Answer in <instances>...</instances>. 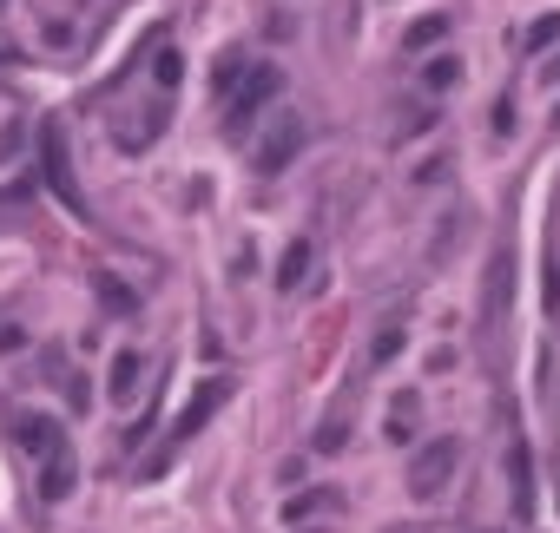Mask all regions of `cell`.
Returning <instances> with one entry per match:
<instances>
[{
    "label": "cell",
    "instance_id": "obj_1",
    "mask_svg": "<svg viewBox=\"0 0 560 533\" xmlns=\"http://www.w3.org/2000/svg\"><path fill=\"white\" fill-rule=\"evenodd\" d=\"M277 93H284V73H277L271 60H251L231 86H224V132L244 139V132L264 119V106H277Z\"/></svg>",
    "mask_w": 560,
    "mask_h": 533
},
{
    "label": "cell",
    "instance_id": "obj_2",
    "mask_svg": "<svg viewBox=\"0 0 560 533\" xmlns=\"http://www.w3.org/2000/svg\"><path fill=\"white\" fill-rule=\"evenodd\" d=\"M224 402H231V376H211V382H198V389H192V402L178 408V422H172V441H165L159 455L145 461V474H165V461H172V448H178V441H192V435H198V428L211 422V415H218Z\"/></svg>",
    "mask_w": 560,
    "mask_h": 533
},
{
    "label": "cell",
    "instance_id": "obj_3",
    "mask_svg": "<svg viewBox=\"0 0 560 533\" xmlns=\"http://www.w3.org/2000/svg\"><path fill=\"white\" fill-rule=\"evenodd\" d=\"M40 178H47V191L73 211V218H93L86 211V191H80V178H73V158H66V132H60V119H47L40 126Z\"/></svg>",
    "mask_w": 560,
    "mask_h": 533
},
{
    "label": "cell",
    "instance_id": "obj_4",
    "mask_svg": "<svg viewBox=\"0 0 560 533\" xmlns=\"http://www.w3.org/2000/svg\"><path fill=\"white\" fill-rule=\"evenodd\" d=\"M455 468H462V441L455 435L422 441L416 455H409V494H416V501H435V494L455 481Z\"/></svg>",
    "mask_w": 560,
    "mask_h": 533
},
{
    "label": "cell",
    "instance_id": "obj_5",
    "mask_svg": "<svg viewBox=\"0 0 560 533\" xmlns=\"http://www.w3.org/2000/svg\"><path fill=\"white\" fill-rule=\"evenodd\" d=\"M508 303H514V244L501 237L495 251H488V270H481V336L501 330Z\"/></svg>",
    "mask_w": 560,
    "mask_h": 533
},
{
    "label": "cell",
    "instance_id": "obj_6",
    "mask_svg": "<svg viewBox=\"0 0 560 533\" xmlns=\"http://www.w3.org/2000/svg\"><path fill=\"white\" fill-rule=\"evenodd\" d=\"M297 152H304V119H297V112H277V119H271V132L257 139L251 165H257V178H277Z\"/></svg>",
    "mask_w": 560,
    "mask_h": 533
},
{
    "label": "cell",
    "instance_id": "obj_7",
    "mask_svg": "<svg viewBox=\"0 0 560 533\" xmlns=\"http://www.w3.org/2000/svg\"><path fill=\"white\" fill-rule=\"evenodd\" d=\"M508 487H514V514L534 520V455H528V441H521V435L508 441Z\"/></svg>",
    "mask_w": 560,
    "mask_h": 533
},
{
    "label": "cell",
    "instance_id": "obj_8",
    "mask_svg": "<svg viewBox=\"0 0 560 533\" xmlns=\"http://www.w3.org/2000/svg\"><path fill=\"white\" fill-rule=\"evenodd\" d=\"M14 435H20V448H27L33 461H47V455H60V448H66V435H60V422H53V415H20Z\"/></svg>",
    "mask_w": 560,
    "mask_h": 533
},
{
    "label": "cell",
    "instance_id": "obj_9",
    "mask_svg": "<svg viewBox=\"0 0 560 533\" xmlns=\"http://www.w3.org/2000/svg\"><path fill=\"white\" fill-rule=\"evenodd\" d=\"M73 481H80V468H73V448H60V455L40 461V501H66V494H73Z\"/></svg>",
    "mask_w": 560,
    "mask_h": 533
},
{
    "label": "cell",
    "instance_id": "obj_10",
    "mask_svg": "<svg viewBox=\"0 0 560 533\" xmlns=\"http://www.w3.org/2000/svg\"><path fill=\"white\" fill-rule=\"evenodd\" d=\"M139 376H145L139 349H119V356H112V376H106V395L112 402H132V395H139Z\"/></svg>",
    "mask_w": 560,
    "mask_h": 533
},
{
    "label": "cell",
    "instance_id": "obj_11",
    "mask_svg": "<svg viewBox=\"0 0 560 533\" xmlns=\"http://www.w3.org/2000/svg\"><path fill=\"white\" fill-rule=\"evenodd\" d=\"M448 27H455L448 14H422V20H409V27H402V53H429Z\"/></svg>",
    "mask_w": 560,
    "mask_h": 533
},
{
    "label": "cell",
    "instance_id": "obj_12",
    "mask_svg": "<svg viewBox=\"0 0 560 533\" xmlns=\"http://www.w3.org/2000/svg\"><path fill=\"white\" fill-rule=\"evenodd\" d=\"M422 86H429V93L462 86V60H455V53H429V66H422Z\"/></svg>",
    "mask_w": 560,
    "mask_h": 533
},
{
    "label": "cell",
    "instance_id": "obj_13",
    "mask_svg": "<svg viewBox=\"0 0 560 533\" xmlns=\"http://www.w3.org/2000/svg\"><path fill=\"white\" fill-rule=\"evenodd\" d=\"M304 270H310V244L297 237V244L284 251V264H277V290H297V283H304Z\"/></svg>",
    "mask_w": 560,
    "mask_h": 533
},
{
    "label": "cell",
    "instance_id": "obj_14",
    "mask_svg": "<svg viewBox=\"0 0 560 533\" xmlns=\"http://www.w3.org/2000/svg\"><path fill=\"white\" fill-rule=\"evenodd\" d=\"M330 507H336V494H330V487H310V494H297V501L284 507V520L297 527V520H310V514H330Z\"/></svg>",
    "mask_w": 560,
    "mask_h": 533
},
{
    "label": "cell",
    "instance_id": "obj_15",
    "mask_svg": "<svg viewBox=\"0 0 560 533\" xmlns=\"http://www.w3.org/2000/svg\"><path fill=\"white\" fill-rule=\"evenodd\" d=\"M402 343H409V330H402V323H383V330H376V343H369V356H376V362H396Z\"/></svg>",
    "mask_w": 560,
    "mask_h": 533
},
{
    "label": "cell",
    "instance_id": "obj_16",
    "mask_svg": "<svg viewBox=\"0 0 560 533\" xmlns=\"http://www.w3.org/2000/svg\"><path fill=\"white\" fill-rule=\"evenodd\" d=\"M152 79H159L165 93H172L178 79H185V53H172V47H165V53H159V60H152Z\"/></svg>",
    "mask_w": 560,
    "mask_h": 533
},
{
    "label": "cell",
    "instance_id": "obj_17",
    "mask_svg": "<svg viewBox=\"0 0 560 533\" xmlns=\"http://www.w3.org/2000/svg\"><path fill=\"white\" fill-rule=\"evenodd\" d=\"M488 126H495V139H514V126H521V119H514V99H508V93L495 99V119H488Z\"/></svg>",
    "mask_w": 560,
    "mask_h": 533
},
{
    "label": "cell",
    "instance_id": "obj_18",
    "mask_svg": "<svg viewBox=\"0 0 560 533\" xmlns=\"http://www.w3.org/2000/svg\"><path fill=\"white\" fill-rule=\"evenodd\" d=\"M554 33H560V14H541V20L528 27V53H541L547 40H554Z\"/></svg>",
    "mask_w": 560,
    "mask_h": 533
},
{
    "label": "cell",
    "instance_id": "obj_19",
    "mask_svg": "<svg viewBox=\"0 0 560 533\" xmlns=\"http://www.w3.org/2000/svg\"><path fill=\"white\" fill-rule=\"evenodd\" d=\"M99 297H106L112 310H132V297H126V290H119V283H112V277H99Z\"/></svg>",
    "mask_w": 560,
    "mask_h": 533
},
{
    "label": "cell",
    "instance_id": "obj_20",
    "mask_svg": "<svg viewBox=\"0 0 560 533\" xmlns=\"http://www.w3.org/2000/svg\"><path fill=\"white\" fill-rule=\"evenodd\" d=\"M336 448H343V422H330V428L317 435V455H336Z\"/></svg>",
    "mask_w": 560,
    "mask_h": 533
},
{
    "label": "cell",
    "instance_id": "obj_21",
    "mask_svg": "<svg viewBox=\"0 0 560 533\" xmlns=\"http://www.w3.org/2000/svg\"><path fill=\"white\" fill-rule=\"evenodd\" d=\"M547 79H554V86H560V53H554V60H547Z\"/></svg>",
    "mask_w": 560,
    "mask_h": 533
},
{
    "label": "cell",
    "instance_id": "obj_22",
    "mask_svg": "<svg viewBox=\"0 0 560 533\" xmlns=\"http://www.w3.org/2000/svg\"><path fill=\"white\" fill-rule=\"evenodd\" d=\"M0 14H7V0H0Z\"/></svg>",
    "mask_w": 560,
    "mask_h": 533
},
{
    "label": "cell",
    "instance_id": "obj_23",
    "mask_svg": "<svg viewBox=\"0 0 560 533\" xmlns=\"http://www.w3.org/2000/svg\"><path fill=\"white\" fill-rule=\"evenodd\" d=\"M554 119H560V112H554Z\"/></svg>",
    "mask_w": 560,
    "mask_h": 533
},
{
    "label": "cell",
    "instance_id": "obj_24",
    "mask_svg": "<svg viewBox=\"0 0 560 533\" xmlns=\"http://www.w3.org/2000/svg\"><path fill=\"white\" fill-rule=\"evenodd\" d=\"M481 533H488V527H481Z\"/></svg>",
    "mask_w": 560,
    "mask_h": 533
}]
</instances>
